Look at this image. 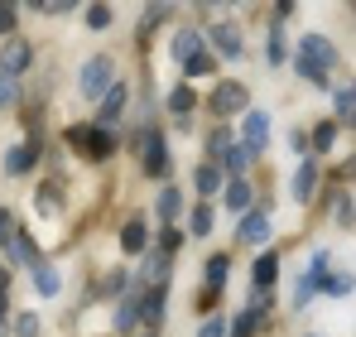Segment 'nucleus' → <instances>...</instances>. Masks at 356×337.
Here are the masks:
<instances>
[{"label": "nucleus", "instance_id": "nucleus-1", "mask_svg": "<svg viewBox=\"0 0 356 337\" xmlns=\"http://www.w3.org/2000/svg\"><path fill=\"white\" fill-rule=\"evenodd\" d=\"M77 87H82V97H87V102H102V97L116 87V63H111L106 54L87 58V63H82V77H77Z\"/></svg>", "mask_w": 356, "mask_h": 337}, {"label": "nucleus", "instance_id": "nucleus-2", "mask_svg": "<svg viewBox=\"0 0 356 337\" xmlns=\"http://www.w3.org/2000/svg\"><path fill=\"white\" fill-rule=\"evenodd\" d=\"M67 145L82 150L87 159H111L116 155V135L102 125H67Z\"/></svg>", "mask_w": 356, "mask_h": 337}, {"label": "nucleus", "instance_id": "nucleus-3", "mask_svg": "<svg viewBox=\"0 0 356 337\" xmlns=\"http://www.w3.org/2000/svg\"><path fill=\"white\" fill-rule=\"evenodd\" d=\"M245 102H250L245 82H217V87H212V97H207V107H212V116H217V120L241 116V111H245Z\"/></svg>", "mask_w": 356, "mask_h": 337}, {"label": "nucleus", "instance_id": "nucleus-4", "mask_svg": "<svg viewBox=\"0 0 356 337\" xmlns=\"http://www.w3.org/2000/svg\"><path fill=\"white\" fill-rule=\"evenodd\" d=\"M135 145H145L140 168H145L149 178H164V173H169V150H164V135H159V130H140V135H135Z\"/></svg>", "mask_w": 356, "mask_h": 337}, {"label": "nucleus", "instance_id": "nucleus-5", "mask_svg": "<svg viewBox=\"0 0 356 337\" xmlns=\"http://www.w3.org/2000/svg\"><path fill=\"white\" fill-rule=\"evenodd\" d=\"M303 63H313V68H323V72H332V63H337V49H332V39L327 34H303L298 39V54Z\"/></svg>", "mask_w": 356, "mask_h": 337}, {"label": "nucleus", "instance_id": "nucleus-6", "mask_svg": "<svg viewBox=\"0 0 356 337\" xmlns=\"http://www.w3.org/2000/svg\"><path fill=\"white\" fill-rule=\"evenodd\" d=\"M29 63H34V49H29L24 39H5V49H0V77H10V82H15Z\"/></svg>", "mask_w": 356, "mask_h": 337}, {"label": "nucleus", "instance_id": "nucleus-7", "mask_svg": "<svg viewBox=\"0 0 356 337\" xmlns=\"http://www.w3.org/2000/svg\"><path fill=\"white\" fill-rule=\"evenodd\" d=\"M236 241H241V246H265V241H270V217H265V207H250V212H241Z\"/></svg>", "mask_w": 356, "mask_h": 337}, {"label": "nucleus", "instance_id": "nucleus-8", "mask_svg": "<svg viewBox=\"0 0 356 337\" xmlns=\"http://www.w3.org/2000/svg\"><path fill=\"white\" fill-rule=\"evenodd\" d=\"M241 145H245L250 155H260V150L270 145V116L265 111H245V120H241Z\"/></svg>", "mask_w": 356, "mask_h": 337}, {"label": "nucleus", "instance_id": "nucleus-9", "mask_svg": "<svg viewBox=\"0 0 356 337\" xmlns=\"http://www.w3.org/2000/svg\"><path fill=\"white\" fill-rule=\"evenodd\" d=\"M164 304H169V289H140V323L145 328H159L164 323Z\"/></svg>", "mask_w": 356, "mask_h": 337}, {"label": "nucleus", "instance_id": "nucleus-10", "mask_svg": "<svg viewBox=\"0 0 356 337\" xmlns=\"http://www.w3.org/2000/svg\"><path fill=\"white\" fill-rule=\"evenodd\" d=\"M275 280H280V256H275V251L255 256V265H250V289L270 294V284H275Z\"/></svg>", "mask_w": 356, "mask_h": 337}, {"label": "nucleus", "instance_id": "nucleus-11", "mask_svg": "<svg viewBox=\"0 0 356 337\" xmlns=\"http://www.w3.org/2000/svg\"><path fill=\"white\" fill-rule=\"evenodd\" d=\"M125 102H130V92H125V87H111V92H106V97H102V111H97V125H116L120 116H125Z\"/></svg>", "mask_w": 356, "mask_h": 337}, {"label": "nucleus", "instance_id": "nucleus-12", "mask_svg": "<svg viewBox=\"0 0 356 337\" xmlns=\"http://www.w3.org/2000/svg\"><path fill=\"white\" fill-rule=\"evenodd\" d=\"M145 246H149V226L140 222V217H130V222L120 226V251L125 256H140Z\"/></svg>", "mask_w": 356, "mask_h": 337}, {"label": "nucleus", "instance_id": "nucleus-13", "mask_svg": "<svg viewBox=\"0 0 356 337\" xmlns=\"http://www.w3.org/2000/svg\"><path fill=\"white\" fill-rule=\"evenodd\" d=\"M34 164H39V145H34V140L15 145V150L5 155V173H29Z\"/></svg>", "mask_w": 356, "mask_h": 337}, {"label": "nucleus", "instance_id": "nucleus-14", "mask_svg": "<svg viewBox=\"0 0 356 337\" xmlns=\"http://www.w3.org/2000/svg\"><path fill=\"white\" fill-rule=\"evenodd\" d=\"M212 44H217V54H222V58H241V54H245L236 24H217V29H212Z\"/></svg>", "mask_w": 356, "mask_h": 337}, {"label": "nucleus", "instance_id": "nucleus-15", "mask_svg": "<svg viewBox=\"0 0 356 337\" xmlns=\"http://www.w3.org/2000/svg\"><path fill=\"white\" fill-rule=\"evenodd\" d=\"M227 275H232V260H227L222 251L202 260V280H207V289H212V294H222V284H227Z\"/></svg>", "mask_w": 356, "mask_h": 337}, {"label": "nucleus", "instance_id": "nucleus-16", "mask_svg": "<svg viewBox=\"0 0 356 337\" xmlns=\"http://www.w3.org/2000/svg\"><path fill=\"white\" fill-rule=\"evenodd\" d=\"M169 54H174L178 63H188L193 54H202V34H197V29H178L174 39H169Z\"/></svg>", "mask_w": 356, "mask_h": 337}, {"label": "nucleus", "instance_id": "nucleus-17", "mask_svg": "<svg viewBox=\"0 0 356 337\" xmlns=\"http://www.w3.org/2000/svg\"><path fill=\"white\" fill-rule=\"evenodd\" d=\"M313 188H318V164H313V159H303L298 173H294V203H308V198H313Z\"/></svg>", "mask_w": 356, "mask_h": 337}, {"label": "nucleus", "instance_id": "nucleus-18", "mask_svg": "<svg viewBox=\"0 0 356 337\" xmlns=\"http://www.w3.org/2000/svg\"><path fill=\"white\" fill-rule=\"evenodd\" d=\"M10 251H15V260H24L29 270H39V265H44V260H39V246H34V236H29V231H15V246H10Z\"/></svg>", "mask_w": 356, "mask_h": 337}, {"label": "nucleus", "instance_id": "nucleus-19", "mask_svg": "<svg viewBox=\"0 0 356 337\" xmlns=\"http://www.w3.org/2000/svg\"><path fill=\"white\" fill-rule=\"evenodd\" d=\"M222 198H227L232 212H250V183H245V178H232V183L222 188Z\"/></svg>", "mask_w": 356, "mask_h": 337}, {"label": "nucleus", "instance_id": "nucleus-20", "mask_svg": "<svg viewBox=\"0 0 356 337\" xmlns=\"http://www.w3.org/2000/svg\"><path fill=\"white\" fill-rule=\"evenodd\" d=\"M193 183H197V193H202V198H212L217 188H227V178H222V168H217V164H202L197 173H193Z\"/></svg>", "mask_w": 356, "mask_h": 337}, {"label": "nucleus", "instance_id": "nucleus-21", "mask_svg": "<svg viewBox=\"0 0 356 337\" xmlns=\"http://www.w3.org/2000/svg\"><path fill=\"white\" fill-rule=\"evenodd\" d=\"M197 107V97H193V87H174L169 92V111L178 116V125H188V111Z\"/></svg>", "mask_w": 356, "mask_h": 337}, {"label": "nucleus", "instance_id": "nucleus-22", "mask_svg": "<svg viewBox=\"0 0 356 337\" xmlns=\"http://www.w3.org/2000/svg\"><path fill=\"white\" fill-rule=\"evenodd\" d=\"M135 318H140V289L120 299V308H116V328H120V333H130V328H135Z\"/></svg>", "mask_w": 356, "mask_h": 337}, {"label": "nucleus", "instance_id": "nucleus-23", "mask_svg": "<svg viewBox=\"0 0 356 337\" xmlns=\"http://www.w3.org/2000/svg\"><path fill=\"white\" fill-rule=\"evenodd\" d=\"M250 159H255V155H250L245 145H227V155H222V164H217V168H227V173H236V178H241Z\"/></svg>", "mask_w": 356, "mask_h": 337}, {"label": "nucleus", "instance_id": "nucleus-24", "mask_svg": "<svg viewBox=\"0 0 356 337\" xmlns=\"http://www.w3.org/2000/svg\"><path fill=\"white\" fill-rule=\"evenodd\" d=\"M294 72L303 77V82H313V87L332 92V72H323V68H313V63H303V58H294Z\"/></svg>", "mask_w": 356, "mask_h": 337}, {"label": "nucleus", "instance_id": "nucleus-25", "mask_svg": "<svg viewBox=\"0 0 356 337\" xmlns=\"http://www.w3.org/2000/svg\"><path fill=\"white\" fill-rule=\"evenodd\" d=\"M332 140H337V120H323V125L313 130V140H308V155H323V150H332Z\"/></svg>", "mask_w": 356, "mask_h": 337}, {"label": "nucleus", "instance_id": "nucleus-26", "mask_svg": "<svg viewBox=\"0 0 356 337\" xmlns=\"http://www.w3.org/2000/svg\"><path fill=\"white\" fill-rule=\"evenodd\" d=\"M58 207H63V183L54 178V183H44V188H39V212H49V217H54Z\"/></svg>", "mask_w": 356, "mask_h": 337}, {"label": "nucleus", "instance_id": "nucleus-27", "mask_svg": "<svg viewBox=\"0 0 356 337\" xmlns=\"http://www.w3.org/2000/svg\"><path fill=\"white\" fill-rule=\"evenodd\" d=\"M183 72H188V77H212V72H217V58L212 54H193L188 63H183Z\"/></svg>", "mask_w": 356, "mask_h": 337}, {"label": "nucleus", "instance_id": "nucleus-28", "mask_svg": "<svg viewBox=\"0 0 356 337\" xmlns=\"http://www.w3.org/2000/svg\"><path fill=\"white\" fill-rule=\"evenodd\" d=\"M255 323H260V313H255V308H245L236 323L227 328V337H255Z\"/></svg>", "mask_w": 356, "mask_h": 337}, {"label": "nucleus", "instance_id": "nucleus-29", "mask_svg": "<svg viewBox=\"0 0 356 337\" xmlns=\"http://www.w3.org/2000/svg\"><path fill=\"white\" fill-rule=\"evenodd\" d=\"M34 284H39V294H44V299H49V294H58V270H54V265H39V270H34Z\"/></svg>", "mask_w": 356, "mask_h": 337}, {"label": "nucleus", "instance_id": "nucleus-30", "mask_svg": "<svg viewBox=\"0 0 356 337\" xmlns=\"http://www.w3.org/2000/svg\"><path fill=\"white\" fill-rule=\"evenodd\" d=\"M178 207H183L178 188H164V193H159V217H164V222H174V217H178Z\"/></svg>", "mask_w": 356, "mask_h": 337}, {"label": "nucleus", "instance_id": "nucleus-31", "mask_svg": "<svg viewBox=\"0 0 356 337\" xmlns=\"http://www.w3.org/2000/svg\"><path fill=\"white\" fill-rule=\"evenodd\" d=\"M352 116H356V92H352V87H342V92H337V125H347Z\"/></svg>", "mask_w": 356, "mask_h": 337}, {"label": "nucleus", "instance_id": "nucleus-32", "mask_svg": "<svg viewBox=\"0 0 356 337\" xmlns=\"http://www.w3.org/2000/svg\"><path fill=\"white\" fill-rule=\"evenodd\" d=\"M188 231H193V236H207V231H212V207H207V203H202V207H193V217H188Z\"/></svg>", "mask_w": 356, "mask_h": 337}, {"label": "nucleus", "instance_id": "nucleus-33", "mask_svg": "<svg viewBox=\"0 0 356 337\" xmlns=\"http://www.w3.org/2000/svg\"><path fill=\"white\" fill-rule=\"evenodd\" d=\"M318 289H327V294H352V275H332V270H327V275L318 280Z\"/></svg>", "mask_w": 356, "mask_h": 337}, {"label": "nucleus", "instance_id": "nucleus-34", "mask_svg": "<svg viewBox=\"0 0 356 337\" xmlns=\"http://www.w3.org/2000/svg\"><path fill=\"white\" fill-rule=\"evenodd\" d=\"M227 145H232V135H227V130H212V140H207V155H212V164H222Z\"/></svg>", "mask_w": 356, "mask_h": 337}, {"label": "nucleus", "instance_id": "nucleus-35", "mask_svg": "<svg viewBox=\"0 0 356 337\" xmlns=\"http://www.w3.org/2000/svg\"><path fill=\"white\" fill-rule=\"evenodd\" d=\"M178 246H183V231H174V226H164V231H159V256H174Z\"/></svg>", "mask_w": 356, "mask_h": 337}, {"label": "nucleus", "instance_id": "nucleus-36", "mask_svg": "<svg viewBox=\"0 0 356 337\" xmlns=\"http://www.w3.org/2000/svg\"><path fill=\"white\" fill-rule=\"evenodd\" d=\"M87 24L92 29H106L111 24V5H87Z\"/></svg>", "mask_w": 356, "mask_h": 337}, {"label": "nucleus", "instance_id": "nucleus-37", "mask_svg": "<svg viewBox=\"0 0 356 337\" xmlns=\"http://www.w3.org/2000/svg\"><path fill=\"white\" fill-rule=\"evenodd\" d=\"M289 44H284V29H270V63H284Z\"/></svg>", "mask_w": 356, "mask_h": 337}, {"label": "nucleus", "instance_id": "nucleus-38", "mask_svg": "<svg viewBox=\"0 0 356 337\" xmlns=\"http://www.w3.org/2000/svg\"><path fill=\"white\" fill-rule=\"evenodd\" d=\"M352 193H342V198H337V226H342V231H352Z\"/></svg>", "mask_w": 356, "mask_h": 337}, {"label": "nucleus", "instance_id": "nucleus-39", "mask_svg": "<svg viewBox=\"0 0 356 337\" xmlns=\"http://www.w3.org/2000/svg\"><path fill=\"white\" fill-rule=\"evenodd\" d=\"M197 337H227V318L217 313V318H207L202 328H197Z\"/></svg>", "mask_w": 356, "mask_h": 337}, {"label": "nucleus", "instance_id": "nucleus-40", "mask_svg": "<svg viewBox=\"0 0 356 337\" xmlns=\"http://www.w3.org/2000/svg\"><path fill=\"white\" fill-rule=\"evenodd\" d=\"M15 19H19V10L0 0V34H15Z\"/></svg>", "mask_w": 356, "mask_h": 337}, {"label": "nucleus", "instance_id": "nucleus-41", "mask_svg": "<svg viewBox=\"0 0 356 337\" xmlns=\"http://www.w3.org/2000/svg\"><path fill=\"white\" fill-rule=\"evenodd\" d=\"M34 10H39V15H72L77 5H72V0H54V5H34Z\"/></svg>", "mask_w": 356, "mask_h": 337}, {"label": "nucleus", "instance_id": "nucleus-42", "mask_svg": "<svg viewBox=\"0 0 356 337\" xmlns=\"http://www.w3.org/2000/svg\"><path fill=\"white\" fill-rule=\"evenodd\" d=\"M0 246H15V217L0 212Z\"/></svg>", "mask_w": 356, "mask_h": 337}, {"label": "nucleus", "instance_id": "nucleus-43", "mask_svg": "<svg viewBox=\"0 0 356 337\" xmlns=\"http://www.w3.org/2000/svg\"><path fill=\"white\" fill-rule=\"evenodd\" d=\"M289 150H294V155H308V135H303V130L289 135Z\"/></svg>", "mask_w": 356, "mask_h": 337}, {"label": "nucleus", "instance_id": "nucleus-44", "mask_svg": "<svg viewBox=\"0 0 356 337\" xmlns=\"http://www.w3.org/2000/svg\"><path fill=\"white\" fill-rule=\"evenodd\" d=\"M10 102H15V82H10V77H0V107H10Z\"/></svg>", "mask_w": 356, "mask_h": 337}, {"label": "nucleus", "instance_id": "nucleus-45", "mask_svg": "<svg viewBox=\"0 0 356 337\" xmlns=\"http://www.w3.org/2000/svg\"><path fill=\"white\" fill-rule=\"evenodd\" d=\"M102 289H106V294H116V289H120V270H111V275H102Z\"/></svg>", "mask_w": 356, "mask_h": 337}]
</instances>
